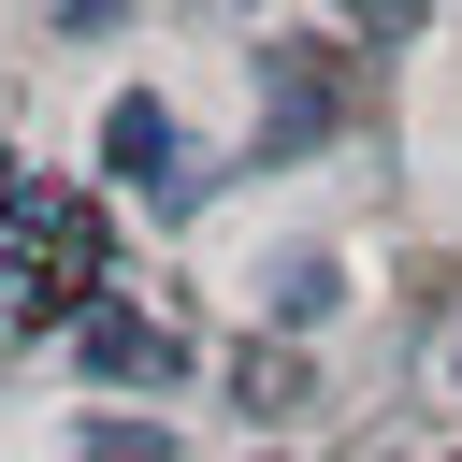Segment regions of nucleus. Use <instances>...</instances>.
<instances>
[{"label":"nucleus","instance_id":"1","mask_svg":"<svg viewBox=\"0 0 462 462\" xmlns=\"http://www.w3.org/2000/svg\"><path fill=\"white\" fill-rule=\"evenodd\" d=\"M14 231H29V289H14V303H29V318H87V289H101V217H87V202H29Z\"/></svg>","mask_w":462,"mask_h":462},{"label":"nucleus","instance_id":"2","mask_svg":"<svg viewBox=\"0 0 462 462\" xmlns=\"http://www.w3.org/2000/svg\"><path fill=\"white\" fill-rule=\"evenodd\" d=\"M101 159H116V188H144V202H188V188H202V173H188V130H173V101H144V87L101 116Z\"/></svg>","mask_w":462,"mask_h":462},{"label":"nucleus","instance_id":"3","mask_svg":"<svg viewBox=\"0 0 462 462\" xmlns=\"http://www.w3.org/2000/svg\"><path fill=\"white\" fill-rule=\"evenodd\" d=\"M72 361H87V375H173L188 346H173L159 318H130V303H87V318H72Z\"/></svg>","mask_w":462,"mask_h":462},{"label":"nucleus","instance_id":"4","mask_svg":"<svg viewBox=\"0 0 462 462\" xmlns=\"http://www.w3.org/2000/svg\"><path fill=\"white\" fill-rule=\"evenodd\" d=\"M332 303H346L332 260H274V318H332Z\"/></svg>","mask_w":462,"mask_h":462},{"label":"nucleus","instance_id":"5","mask_svg":"<svg viewBox=\"0 0 462 462\" xmlns=\"http://www.w3.org/2000/svg\"><path fill=\"white\" fill-rule=\"evenodd\" d=\"M87 462H173V433H144V419H87Z\"/></svg>","mask_w":462,"mask_h":462},{"label":"nucleus","instance_id":"6","mask_svg":"<svg viewBox=\"0 0 462 462\" xmlns=\"http://www.w3.org/2000/svg\"><path fill=\"white\" fill-rule=\"evenodd\" d=\"M0 217H29V188H14V173H0Z\"/></svg>","mask_w":462,"mask_h":462}]
</instances>
